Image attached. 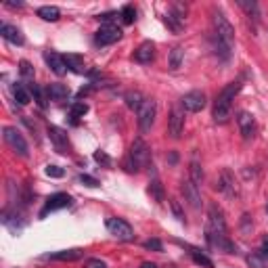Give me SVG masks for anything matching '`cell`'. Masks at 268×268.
<instances>
[{"instance_id": "1", "label": "cell", "mask_w": 268, "mask_h": 268, "mask_svg": "<svg viewBox=\"0 0 268 268\" xmlns=\"http://www.w3.org/2000/svg\"><path fill=\"white\" fill-rule=\"evenodd\" d=\"M206 239L211 248L222 249L227 253H237V245L230 241L227 235V220L218 206H210L208 211V227H206Z\"/></svg>"}, {"instance_id": "2", "label": "cell", "mask_w": 268, "mask_h": 268, "mask_svg": "<svg viewBox=\"0 0 268 268\" xmlns=\"http://www.w3.org/2000/svg\"><path fill=\"white\" fill-rule=\"evenodd\" d=\"M239 90H241V80H235L222 88V93L216 96V103H214V122L224 124L229 119L232 101H235V96L239 95Z\"/></svg>"}, {"instance_id": "3", "label": "cell", "mask_w": 268, "mask_h": 268, "mask_svg": "<svg viewBox=\"0 0 268 268\" xmlns=\"http://www.w3.org/2000/svg\"><path fill=\"white\" fill-rule=\"evenodd\" d=\"M147 164H149V147H147L143 138H136L130 147V153L124 161V168H126V172H138Z\"/></svg>"}, {"instance_id": "4", "label": "cell", "mask_w": 268, "mask_h": 268, "mask_svg": "<svg viewBox=\"0 0 268 268\" xmlns=\"http://www.w3.org/2000/svg\"><path fill=\"white\" fill-rule=\"evenodd\" d=\"M211 23H214V36L218 40H222L224 44L232 46V40H235V30H232L230 21L224 17V13L214 11V17H211Z\"/></svg>"}, {"instance_id": "5", "label": "cell", "mask_w": 268, "mask_h": 268, "mask_svg": "<svg viewBox=\"0 0 268 268\" xmlns=\"http://www.w3.org/2000/svg\"><path fill=\"white\" fill-rule=\"evenodd\" d=\"M2 132H4V140H6V145H9L11 149L19 155V157H27V155H30V147H27L25 138H23V134H21L17 128H13V126H6V128H4Z\"/></svg>"}, {"instance_id": "6", "label": "cell", "mask_w": 268, "mask_h": 268, "mask_svg": "<svg viewBox=\"0 0 268 268\" xmlns=\"http://www.w3.org/2000/svg\"><path fill=\"white\" fill-rule=\"evenodd\" d=\"M105 227L111 232L114 237H117L119 241H132L134 239V230L132 227L122 218H107V222H105Z\"/></svg>"}, {"instance_id": "7", "label": "cell", "mask_w": 268, "mask_h": 268, "mask_svg": "<svg viewBox=\"0 0 268 268\" xmlns=\"http://www.w3.org/2000/svg\"><path fill=\"white\" fill-rule=\"evenodd\" d=\"M155 114H157V105L153 98H145L143 107L138 109V128L143 132H149L155 122Z\"/></svg>"}, {"instance_id": "8", "label": "cell", "mask_w": 268, "mask_h": 268, "mask_svg": "<svg viewBox=\"0 0 268 268\" xmlns=\"http://www.w3.org/2000/svg\"><path fill=\"white\" fill-rule=\"evenodd\" d=\"M119 38H122V30H119L117 25H114V23L101 25V30L95 34L96 46H109V44H114V42H117Z\"/></svg>"}, {"instance_id": "9", "label": "cell", "mask_w": 268, "mask_h": 268, "mask_svg": "<svg viewBox=\"0 0 268 268\" xmlns=\"http://www.w3.org/2000/svg\"><path fill=\"white\" fill-rule=\"evenodd\" d=\"M180 105L189 114H197V111H201L206 107V95H203L201 90H191V93H187L180 98Z\"/></svg>"}, {"instance_id": "10", "label": "cell", "mask_w": 268, "mask_h": 268, "mask_svg": "<svg viewBox=\"0 0 268 268\" xmlns=\"http://www.w3.org/2000/svg\"><path fill=\"white\" fill-rule=\"evenodd\" d=\"M216 189L220 193H224L227 197H237L239 195L237 180H235V176H232L230 170H222L220 172V176H218V180H216Z\"/></svg>"}, {"instance_id": "11", "label": "cell", "mask_w": 268, "mask_h": 268, "mask_svg": "<svg viewBox=\"0 0 268 268\" xmlns=\"http://www.w3.org/2000/svg\"><path fill=\"white\" fill-rule=\"evenodd\" d=\"M69 206H72V197H69L67 193H55V195H51L46 199L44 208H42V211H40V218H44L48 211L63 210V208H69Z\"/></svg>"}, {"instance_id": "12", "label": "cell", "mask_w": 268, "mask_h": 268, "mask_svg": "<svg viewBox=\"0 0 268 268\" xmlns=\"http://www.w3.org/2000/svg\"><path fill=\"white\" fill-rule=\"evenodd\" d=\"M180 191H182V195H185V199L189 201V206H191V208H195V210L201 208V193H199V187H197L191 178L182 180Z\"/></svg>"}, {"instance_id": "13", "label": "cell", "mask_w": 268, "mask_h": 268, "mask_svg": "<svg viewBox=\"0 0 268 268\" xmlns=\"http://www.w3.org/2000/svg\"><path fill=\"white\" fill-rule=\"evenodd\" d=\"M182 130H185V111L174 107L170 111V119H168V132L172 138H180Z\"/></svg>"}, {"instance_id": "14", "label": "cell", "mask_w": 268, "mask_h": 268, "mask_svg": "<svg viewBox=\"0 0 268 268\" xmlns=\"http://www.w3.org/2000/svg\"><path fill=\"white\" fill-rule=\"evenodd\" d=\"M44 61H46V65L53 69L57 76H65L67 74V63H65V57H61V55L57 53H53V51H46L44 53Z\"/></svg>"}, {"instance_id": "15", "label": "cell", "mask_w": 268, "mask_h": 268, "mask_svg": "<svg viewBox=\"0 0 268 268\" xmlns=\"http://www.w3.org/2000/svg\"><path fill=\"white\" fill-rule=\"evenodd\" d=\"M237 124H239V130H241L245 140H249L253 134H256V122H253V115L248 114V111H241V114L237 115Z\"/></svg>"}, {"instance_id": "16", "label": "cell", "mask_w": 268, "mask_h": 268, "mask_svg": "<svg viewBox=\"0 0 268 268\" xmlns=\"http://www.w3.org/2000/svg\"><path fill=\"white\" fill-rule=\"evenodd\" d=\"M0 36H2L6 42H11V44H17V46H21V44L25 42V38H23V34H21L19 27L9 25V23H2V25H0Z\"/></svg>"}, {"instance_id": "17", "label": "cell", "mask_w": 268, "mask_h": 268, "mask_svg": "<svg viewBox=\"0 0 268 268\" xmlns=\"http://www.w3.org/2000/svg\"><path fill=\"white\" fill-rule=\"evenodd\" d=\"M153 57H155V44L151 40L143 42V44L134 51V61H136V63H151Z\"/></svg>"}, {"instance_id": "18", "label": "cell", "mask_w": 268, "mask_h": 268, "mask_svg": "<svg viewBox=\"0 0 268 268\" xmlns=\"http://www.w3.org/2000/svg\"><path fill=\"white\" fill-rule=\"evenodd\" d=\"M46 95L48 98H53V101H65V98H69V88L65 86V84H59V82H55V84H48L46 86Z\"/></svg>"}, {"instance_id": "19", "label": "cell", "mask_w": 268, "mask_h": 268, "mask_svg": "<svg viewBox=\"0 0 268 268\" xmlns=\"http://www.w3.org/2000/svg\"><path fill=\"white\" fill-rule=\"evenodd\" d=\"M82 258V249H63L57 253H48L46 260H57V262H74Z\"/></svg>"}, {"instance_id": "20", "label": "cell", "mask_w": 268, "mask_h": 268, "mask_svg": "<svg viewBox=\"0 0 268 268\" xmlns=\"http://www.w3.org/2000/svg\"><path fill=\"white\" fill-rule=\"evenodd\" d=\"M13 96H15V101L19 105H27L32 101V90H30V86H25V82H17L15 86H13Z\"/></svg>"}, {"instance_id": "21", "label": "cell", "mask_w": 268, "mask_h": 268, "mask_svg": "<svg viewBox=\"0 0 268 268\" xmlns=\"http://www.w3.org/2000/svg\"><path fill=\"white\" fill-rule=\"evenodd\" d=\"M48 138L55 143V147L63 153V149L67 147V134L63 132L61 128H57V126H48Z\"/></svg>"}, {"instance_id": "22", "label": "cell", "mask_w": 268, "mask_h": 268, "mask_svg": "<svg viewBox=\"0 0 268 268\" xmlns=\"http://www.w3.org/2000/svg\"><path fill=\"white\" fill-rule=\"evenodd\" d=\"M124 101H126V105H128L130 109H136V111H138L140 107H143L145 98H143V95H140L138 90H130V93H126Z\"/></svg>"}, {"instance_id": "23", "label": "cell", "mask_w": 268, "mask_h": 268, "mask_svg": "<svg viewBox=\"0 0 268 268\" xmlns=\"http://www.w3.org/2000/svg\"><path fill=\"white\" fill-rule=\"evenodd\" d=\"M182 59H185V51H182V46H174L170 51V69H172V72H178L180 65H182Z\"/></svg>"}, {"instance_id": "24", "label": "cell", "mask_w": 268, "mask_h": 268, "mask_svg": "<svg viewBox=\"0 0 268 268\" xmlns=\"http://www.w3.org/2000/svg\"><path fill=\"white\" fill-rule=\"evenodd\" d=\"M237 4L241 6V9L248 13L249 17L260 19V6H258V2H253V0H237Z\"/></svg>"}, {"instance_id": "25", "label": "cell", "mask_w": 268, "mask_h": 268, "mask_svg": "<svg viewBox=\"0 0 268 268\" xmlns=\"http://www.w3.org/2000/svg\"><path fill=\"white\" fill-rule=\"evenodd\" d=\"M38 17H42L44 21H57L61 17V11L57 9V6H40Z\"/></svg>"}, {"instance_id": "26", "label": "cell", "mask_w": 268, "mask_h": 268, "mask_svg": "<svg viewBox=\"0 0 268 268\" xmlns=\"http://www.w3.org/2000/svg\"><path fill=\"white\" fill-rule=\"evenodd\" d=\"M189 174H191V180L195 182L197 187H199L201 180H203V170H201V164L197 159H193L191 164H189Z\"/></svg>"}, {"instance_id": "27", "label": "cell", "mask_w": 268, "mask_h": 268, "mask_svg": "<svg viewBox=\"0 0 268 268\" xmlns=\"http://www.w3.org/2000/svg\"><path fill=\"white\" fill-rule=\"evenodd\" d=\"M164 21H166V25L170 27L172 32H176V34H178V32L182 30V17H178L174 11H172V13H168Z\"/></svg>"}, {"instance_id": "28", "label": "cell", "mask_w": 268, "mask_h": 268, "mask_svg": "<svg viewBox=\"0 0 268 268\" xmlns=\"http://www.w3.org/2000/svg\"><path fill=\"white\" fill-rule=\"evenodd\" d=\"M19 74H21V77H23L25 82L34 84V67L30 65V61H21L19 63Z\"/></svg>"}, {"instance_id": "29", "label": "cell", "mask_w": 268, "mask_h": 268, "mask_svg": "<svg viewBox=\"0 0 268 268\" xmlns=\"http://www.w3.org/2000/svg\"><path fill=\"white\" fill-rule=\"evenodd\" d=\"M30 90H32L34 98H36L38 107H40V109H46V96H48V95L42 93V88H40V86H36V84H30Z\"/></svg>"}, {"instance_id": "30", "label": "cell", "mask_w": 268, "mask_h": 268, "mask_svg": "<svg viewBox=\"0 0 268 268\" xmlns=\"http://www.w3.org/2000/svg\"><path fill=\"white\" fill-rule=\"evenodd\" d=\"M88 114V105L86 103H82V101H77L72 105V117H74V124L77 122V117H84Z\"/></svg>"}, {"instance_id": "31", "label": "cell", "mask_w": 268, "mask_h": 268, "mask_svg": "<svg viewBox=\"0 0 268 268\" xmlns=\"http://www.w3.org/2000/svg\"><path fill=\"white\" fill-rule=\"evenodd\" d=\"M191 258L195 260V264H199L203 268H214V262L208 258V256H203V253H199L197 249H191Z\"/></svg>"}, {"instance_id": "32", "label": "cell", "mask_w": 268, "mask_h": 268, "mask_svg": "<svg viewBox=\"0 0 268 268\" xmlns=\"http://www.w3.org/2000/svg\"><path fill=\"white\" fill-rule=\"evenodd\" d=\"M149 193L153 195L155 201H164V187H161L159 180H153L151 187H149Z\"/></svg>"}, {"instance_id": "33", "label": "cell", "mask_w": 268, "mask_h": 268, "mask_svg": "<svg viewBox=\"0 0 268 268\" xmlns=\"http://www.w3.org/2000/svg\"><path fill=\"white\" fill-rule=\"evenodd\" d=\"M134 19H136V11H134V6L132 4H126L124 9H122V21L124 23H134Z\"/></svg>"}, {"instance_id": "34", "label": "cell", "mask_w": 268, "mask_h": 268, "mask_svg": "<svg viewBox=\"0 0 268 268\" xmlns=\"http://www.w3.org/2000/svg\"><path fill=\"white\" fill-rule=\"evenodd\" d=\"M170 208H172V214L178 222H185V214H182V208H180V201L178 199H172L170 201Z\"/></svg>"}, {"instance_id": "35", "label": "cell", "mask_w": 268, "mask_h": 268, "mask_svg": "<svg viewBox=\"0 0 268 268\" xmlns=\"http://www.w3.org/2000/svg\"><path fill=\"white\" fill-rule=\"evenodd\" d=\"M248 264H249L251 268H264V266H266V262L262 260V256H260V253H251V256H248Z\"/></svg>"}, {"instance_id": "36", "label": "cell", "mask_w": 268, "mask_h": 268, "mask_svg": "<svg viewBox=\"0 0 268 268\" xmlns=\"http://www.w3.org/2000/svg\"><path fill=\"white\" fill-rule=\"evenodd\" d=\"M44 172H46V176H51V178H63V176H65V170L59 166H46Z\"/></svg>"}, {"instance_id": "37", "label": "cell", "mask_w": 268, "mask_h": 268, "mask_svg": "<svg viewBox=\"0 0 268 268\" xmlns=\"http://www.w3.org/2000/svg\"><path fill=\"white\" fill-rule=\"evenodd\" d=\"M82 182V185H86V187H90V189H95V187H98L101 182H98L96 178H93V176H88V174H80V178H77Z\"/></svg>"}, {"instance_id": "38", "label": "cell", "mask_w": 268, "mask_h": 268, "mask_svg": "<svg viewBox=\"0 0 268 268\" xmlns=\"http://www.w3.org/2000/svg\"><path fill=\"white\" fill-rule=\"evenodd\" d=\"M95 161H98L103 166H111V157L105 151H95Z\"/></svg>"}, {"instance_id": "39", "label": "cell", "mask_w": 268, "mask_h": 268, "mask_svg": "<svg viewBox=\"0 0 268 268\" xmlns=\"http://www.w3.org/2000/svg\"><path fill=\"white\" fill-rule=\"evenodd\" d=\"M145 248L153 249V251H161V249H164V245H161L159 239H149V241H145Z\"/></svg>"}, {"instance_id": "40", "label": "cell", "mask_w": 268, "mask_h": 268, "mask_svg": "<svg viewBox=\"0 0 268 268\" xmlns=\"http://www.w3.org/2000/svg\"><path fill=\"white\" fill-rule=\"evenodd\" d=\"M84 268H107V264H105L103 260H98V258H90V260H86Z\"/></svg>"}, {"instance_id": "41", "label": "cell", "mask_w": 268, "mask_h": 268, "mask_svg": "<svg viewBox=\"0 0 268 268\" xmlns=\"http://www.w3.org/2000/svg\"><path fill=\"white\" fill-rule=\"evenodd\" d=\"M260 256H262V260H264V262H268V239H266V241L262 243V248H260Z\"/></svg>"}, {"instance_id": "42", "label": "cell", "mask_w": 268, "mask_h": 268, "mask_svg": "<svg viewBox=\"0 0 268 268\" xmlns=\"http://www.w3.org/2000/svg\"><path fill=\"white\" fill-rule=\"evenodd\" d=\"M114 17H115V13H105V15H98V19H101V21H111Z\"/></svg>"}, {"instance_id": "43", "label": "cell", "mask_w": 268, "mask_h": 268, "mask_svg": "<svg viewBox=\"0 0 268 268\" xmlns=\"http://www.w3.org/2000/svg\"><path fill=\"white\" fill-rule=\"evenodd\" d=\"M6 6H9V9H21V6H23V2H4Z\"/></svg>"}, {"instance_id": "44", "label": "cell", "mask_w": 268, "mask_h": 268, "mask_svg": "<svg viewBox=\"0 0 268 268\" xmlns=\"http://www.w3.org/2000/svg\"><path fill=\"white\" fill-rule=\"evenodd\" d=\"M140 268H157V264H153V262H145Z\"/></svg>"}, {"instance_id": "45", "label": "cell", "mask_w": 268, "mask_h": 268, "mask_svg": "<svg viewBox=\"0 0 268 268\" xmlns=\"http://www.w3.org/2000/svg\"><path fill=\"white\" fill-rule=\"evenodd\" d=\"M266 211H268V206H266Z\"/></svg>"}]
</instances>
